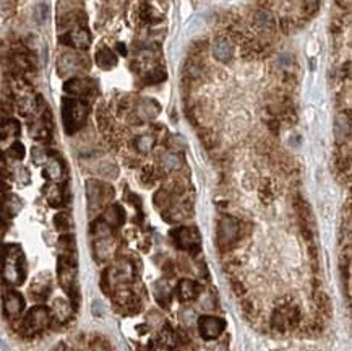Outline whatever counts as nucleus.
Returning a JSON list of instances; mask_svg holds the SVG:
<instances>
[{
	"label": "nucleus",
	"mask_w": 352,
	"mask_h": 351,
	"mask_svg": "<svg viewBox=\"0 0 352 351\" xmlns=\"http://www.w3.org/2000/svg\"><path fill=\"white\" fill-rule=\"evenodd\" d=\"M214 57L221 62H227L232 57V46L227 41H224V39H221L214 46Z\"/></svg>",
	"instance_id": "obj_18"
},
{
	"label": "nucleus",
	"mask_w": 352,
	"mask_h": 351,
	"mask_svg": "<svg viewBox=\"0 0 352 351\" xmlns=\"http://www.w3.org/2000/svg\"><path fill=\"white\" fill-rule=\"evenodd\" d=\"M239 223L237 220L226 216L219 221V226H218V242L223 249H227L231 244H234L239 238Z\"/></svg>",
	"instance_id": "obj_6"
},
{
	"label": "nucleus",
	"mask_w": 352,
	"mask_h": 351,
	"mask_svg": "<svg viewBox=\"0 0 352 351\" xmlns=\"http://www.w3.org/2000/svg\"><path fill=\"white\" fill-rule=\"evenodd\" d=\"M96 62H97V65H99L101 68L109 70V68L115 67V64H117V57L114 56V52L110 50V49L102 48V49L96 54Z\"/></svg>",
	"instance_id": "obj_14"
},
{
	"label": "nucleus",
	"mask_w": 352,
	"mask_h": 351,
	"mask_svg": "<svg viewBox=\"0 0 352 351\" xmlns=\"http://www.w3.org/2000/svg\"><path fill=\"white\" fill-rule=\"evenodd\" d=\"M58 273V283L63 288V291L71 298V301L76 304L78 301V291H76V266L75 262L68 256L58 257L57 264Z\"/></svg>",
	"instance_id": "obj_3"
},
{
	"label": "nucleus",
	"mask_w": 352,
	"mask_h": 351,
	"mask_svg": "<svg viewBox=\"0 0 352 351\" xmlns=\"http://www.w3.org/2000/svg\"><path fill=\"white\" fill-rule=\"evenodd\" d=\"M62 42L71 46V48L76 49H86L91 44V38L89 32L86 30H75L67 34V38H62Z\"/></svg>",
	"instance_id": "obj_8"
},
{
	"label": "nucleus",
	"mask_w": 352,
	"mask_h": 351,
	"mask_svg": "<svg viewBox=\"0 0 352 351\" xmlns=\"http://www.w3.org/2000/svg\"><path fill=\"white\" fill-rule=\"evenodd\" d=\"M154 294L158 298V301L162 302V301H169V298H171V292H169V288L164 284V283H158L154 288Z\"/></svg>",
	"instance_id": "obj_27"
},
{
	"label": "nucleus",
	"mask_w": 352,
	"mask_h": 351,
	"mask_svg": "<svg viewBox=\"0 0 352 351\" xmlns=\"http://www.w3.org/2000/svg\"><path fill=\"white\" fill-rule=\"evenodd\" d=\"M86 190H88V202H89V206L91 208H96L99 206L104 198H106V194H104V186L99 184L96 180H89L88 186H86Z\"/></svg>",
	"instance_id": "obj_11"
},
{
	"label": "nucleus",
	"mask_w": 352,
	"mask_h": 351,
	"mask_svg": "<svg viewBox=\"0 0 352 351\" xmlns=\"http://www.w3.org/2000/svg\"><path fill=\"white\" fill-rule=\"evenodd\" d=\"M63 200H65V195L60 186H52L49 187L47 190V202L52 206H60L63 205Z\"/></svg>",
	"instance_id": "obj_20"
},
{
	"label": "nucleus",
	"mask_w": 352,
	"mask_h": 351,
	"mask_svg": "<svg viewBox=\"0 0 352 351\" xmlns=\"http://www.w3.org/2000/svg\"><path fill=\"white\" fill-rule=\"evenodd\" d=\"M174 240L179 246V249L197 252L200 249V236L193 228H179L174 231Z\"/></svg>",
	"instance_id": "obj_7"
},
{
	"label": "nucleus",
	"mask_w": 352,
	"mask_h": 351,
	"mask_svg": "<svg viewBox=\"0 0 352 351\" xmlns=\"http://www.w3.org/2000/svg\"><path fill=\"white\" fill-rule=\"evenodd\" d=\"M88 82L83 80V78H71L67 83H65V91L73 96H81L84 93H88Z\"/></svg>",
	"instance_id": "obj_16"
},
{
	"label": "nucleus",
	"mask_w": 352,
	"mask_h": 351,
	"mask_svg": "<svg viewBox=\"0 0 352 351\" xmlns=\"http://www.w3.org/2000/svg\"><path fill=\"white\" fill-rule=\"evenodd\" d=\"M10 154H11L15 160H23V158H24V146H23L19 142H15V143H13V145L10 146Z\"/></svg>",
	"instance_id": "obj_29"
},
{
	"label": "nucleus",
	"mask_w": 352,
	"mask_h": 351,
	"mask_svg": "<svg viewBox=\"0 0 352 351\" xmlns=\"http://www.w3.org/2000/svg\"><path fill=\"white\" fill-rule=\"evenodd\" d=\"M86 106L78 100H67L65 98L62 104V117H63V127L67 134H75L80 128L84 120H86Z\"/></svg>",
	"instance_id": "obj_2"
},
{
	"label": "nucleus",
	"mask_w": 352,
	"mask_h": 351,
	"mask_svg": "<svg viewBox=\"0 0 352 351\" xmlns=\"http://www.w3.org/2000/svg\"><path fill=\"white\" fill-rule=\"evenodd\" d=\"M117 48H119V50H120V54H123V56H125V54H127V50H125V46H122V44H119V46H117Z\"/></svg>",
	"instance_id": "obj_35"
},
{
	"label": "nucleus",
	"mask_w": 352,
	"mask_h": 351,
	"mask_svg": "<svg viewBox=\"0 0 352 351\" xmlns=\"http://www.w3.org/2000/svg\"><path fill=\"white\" fill-rule=\"evenodd\" d=\"M52 309H54V314H55V317L60 322H65L70 317V314H71L70 304L65 301V299H55L54 306H52Z\"/></svg>",
	"instance_id": "obj_19"
},
{
	"label": "nucleus",
	"mask_w": 352,
	"mask_h": 351,
	"mask_svg": "<svg viewBox=\"0 0 352 351\" xmlns=\"http://www.w3.org/2000/svg\"><path fill=\"white\" fill-rule=\"evenodd\" d=\"M231 286H232V290H234V292H236V294H237L239 298L245 294V288H244V283H242V282H240V280H237V278H232V280H231Z\"/></svg>",
	"instance_id": "obj_32"
},
{
	"label": "nucleus",
	"mask_w": 352,
	"mask_h": 351,
	"mask_svg": "<svg viewBox=\"0 0 352 351\" xmlns=\"http://www.w3.org/2000/svg\"><path fill=\"white\" fill-rule=\"evenodd\" d=\"M16 178H18L19 182H21V184H26V182H29V172L26 171L24 168H21V169H18Z\"/></svg>",
	"instance_id": "obj_33"
},
{
	"label": "nucleus",
	"mask_w": 352,
	"mask_h": 351,
	"mask_svg": "<svg viewBox=\"0 0 352 351\" xmlns=\"http://www.w3.org/2000/svg\"><path fill=\"white\" fill-rule=\"evenodd\" d=\"M3 278L11 284H19L24 280V258L19 247L10 246L5 249L3 257Z\"/></svg>",
	"instance_id": "obj_1"
},
{
	"label": "nucleus",
	"mask_w": 352,
	"mask_h": 351,
	"mask_svg": "<svg viewBox=\"0 0 352 351\" xmlns=\"http://www.w3.org/2000/svg\"><path fill=\"white\" fill-rule=\"evenodd\" d=\"M50 324V310L45 306H34L24 318V328L29 334L44 330Z\"/></svg>",
	"instance_id": "obj_4"
},
{
	"label": "nucleus",
	"mask_w": 352,
	"mask_h": 351,
	"mask_svg": "<svg viewBox=\"0 0 352 351\" xmlns=\"http://www.w3.org/2000/svg\"><path fill=\"white\" fill-rule=\"evenodd\" d=\"M54 224L58 231H68L70 228H71V220L67 213H58L55 214V218H54Z\"/></svg>",
	"instance_id": "obj_23"
},
{
	"label": "nucleus",
	"mask_w": 352,
	"mask_h": 351,
	"mask_svg": "<svg viewBox=\"0 0 352 351\" xmlns=\"http://www.w3.org/2000/svg\"><path fill=\"white\" fill-rule=\"evenodd\" d=\"M31 156H32V161H34L36 164H42V162L47 161V156H45V152L42 148H32Z\"/></svg>",
	"instance_id": "obj_31"
},
{
	"label": "nucleus",
	"mask_w": 352,
	"mask_h": 351,
	"mask_svg": "<svg viewBox=\"0 0 352 351\" xmlns=\"http://www.w3.org/2000/svg\"><path fill=\"white\" fill-rule=\"evenodd\" d=\"M140 110L145 117H154L159 112V104L154 102L153 100H149V101H145V104H143Z\"/></svg>",
	"instance_id": "obj_25"
},
{
	"label": "nucleus",
	"mask_w": 352,
	"mask_h": 351,
	"mask_svg": "<svg viewBox=\"0 0 352 351\" xmlns=\"http://www.w3.org/2000/svg\"><path fill=\"white\" fill-rule=\"evenodd\" d=\"M78 68H80V57H78L76 54H71V52L63 54L60 57V60H58V65H57L58 74H60L62 76L75 74Z\"/></svg>",
	"instance_id": "obj_9"
},
{
	"label": "nucleus",
	"mask_w": 352,
	"mask_h": 351,
	"mask_svg": "<svg viewBox=\"0 0 352 351\" xmlns=\"http://www.w3.org/2000/svg\"><path fill=\"white\" fill-rule=\"evenodd\" d=\"M161 343L166 344V346H169V348L175 346V343H177L175 342V334L169 327H166L164 330L161 332Z\"/></svg>",
	"instance_id": "obj_26"
},
{
	"label": "nucleus",
	"mask_w": 352,
	"mask_h": 351,
	"mask_svg": "<svg viewBox=\"0 0 352 351\" xmlns=\"http://www.w3.org/2000/svg\"><path fill=\"white\" fill-rule=\"evenodd\" d=\"M49 290H50V280L47 276V273H42L39 275L34 282L31 284V294H34L36 298H45L49 294Z\"/></svg>",
	"instance_id": "obj_13"
},
{
	"label": "nucleus",
	"mask_w": 352,
	"mask_h": 351,
	"mask_svg": "<svg viewBox=\"0 0 352 351\" xmlns=\"http://www.w3.org/2000/svg\"><path fill=\"white\" fill-rule=\"evenodd\" d=\"M198 284L193 282V280H180V283H179V296L182 301H192V299H195L198 296Z\"/></svg>",
	"instance_id": "obj_12"
},
{
	"label": "nucleus",
	"mask_w": 352,
	"mask_h": 351,
	"mask_svg": "<svg viewBox=\"0 0 352 351\" xmlns=\"http://www.w3.org/2000/svg\"><path fill=\"white\" fill-rule=\"evenodd\" d=\"M123 218H125V213H123L119 205L109 206L106 213H104V221L110 226H120L123 223Z\"/></svg>",
	"instance_id": "obj_15"
},
{
	"label": "nucleus",
	"mask_w": 352,
	"mask_h": 351,
	"mask_svg": "<svg viewBox=\"0 0 352 351\" xmlns=\"http://www.w3.org/2000/svg\"><path fill=\"white\" fill-rule=\"evenodd\" d=\"M102 312H104L102 304H101L99 301H94V302H93V314H94V316H102Z\"/></svg>",
	"instance_id": "obj_34"
},
{
	"label": "nucleus",
	"mask_w": 352,
	"mask_h": 351,
	"mask_svg": "<svg viewBox=\"0 0 352 351\" xmlns=\"http://www.w3.org/2000/svg\"><path fill=\"white\" fill-rule=\"evenodd\" d=\"M198 328H200V335L203 340H206V342L216 340L226 328V320L221 317L201 316L198 318Z\"/></svg>",
	"instance_id": "obj_5"
},
{
	"label": "nucleus",
	"mask_w": 352,
	"mask_h": 351,
	"mask_svg": "<svg viewBox=\"0 0 352 351\" xmlns=\"http://www.w3.org/2000/svg\"><path fill=\"white\" fill-rule=\"evenodd\" d=\"M32 16H34V22L37 24H42L45 23V20L49 16V6L45 4H39L34 6V13H32Z\"/></svg>",
	"instance_id": "obj_24"
},
{
	"label": "nucleus",
	"mask_w": 352,
	"mask_h": 351,
	"mask_svg": "<svg viewBox=\"0 0 352 351\" xmlns=\"http://www.w3.org/2000/svg\"><path fill=\"white\" fill-rule=\"evenodd\" d=\"M3 309L8 316H18L19 312L24 309V301L19 292L16 291H10L5 294V301H3Z\"/></svg>",
	"instance_id": "obj_10"
},
{
	"label": "nucleus",
	"mask_w": 352,
	"mask_h": 351,
	"mask_svg": "<svg viewBox=\"0 0 352 351\" xmlns=\"http://www.w3.org/2000/svg\"><path fill=\"white\" fill-rule=\"evenodd\" d=\"M3 210L8 213L10 216H13V214H16L19 210H21V202H19L16 195H8L3 202Z\"/></svg>",
	"instance_id": "obj_21"
},
{
	"label": "nucleus",
	"mask_w": 352,
	"mask_h": 351,
	"mask_svg": "<svg viewBox=\"0 0 352 351\" xmlns=\"http://www.w3.org/2000/svg\"><path fill=\"white\" fill-rule=\"evenodd\" d=\"M63 174V169L60 161L55 160V158H50L45 161V168H44V178H47L50 180H58L62 178Z\"/></svg>",
	"instance_id": "obj_17"
},
{
	"label": "nucleus",
	"mask_w": 352,
	"mask_h": 351,
	"mask_svg": "<svg viewBox=\"0 0 352 351\" xmlns=\"http://www.w3.org/2000/svg\"><path fill=\"white\" fill-rule=\"evenodd\" d=\"M180 164H182V160L179 158L177 154H167L164 158V166L167 169H175V168H179Z\"/></svg>",
	"instance_id": "obj_30"
},
{
	"label": "nucleus",
	"mask_w": 352,
	"mask_h": 351,
	"mask_svg": "<svg viewBox=\"0 0 352 351\" xmlns=\"http://www.w3.org/2000/svg\"><path fill=\"white\" fill-rule=\"evenodd\" d=\"M135 145H136V150H138L140 153H148L154 145V138L151 135H141V136L136 138Z\"/></svg>",
	"instance_id": "obj_22"
},
{
	"label": "nucleus",
	"mask_w": 352,
	"mask_h": 351,
	"mask_svg": "<svg viewBox=\"0 0 352 351\" xmlns=\"http://www.w3.org/2000/svg\"><path fill=\"white\" fill-rule=\"evenodd\" d=\"M318 309H320L323 316H328L331 312V302L325 292H320V294H318Z\"/></svg>",
	"instance_id": "obj_28"
}]
</instances>
